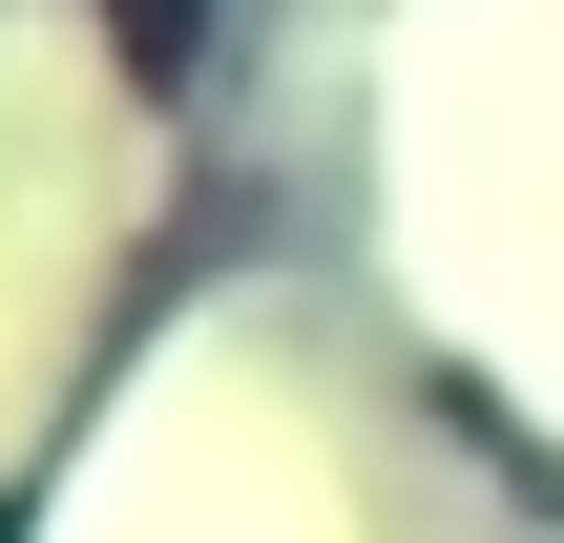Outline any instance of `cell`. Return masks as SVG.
<instances>
[{
  "label": "cell",
  "mask_w": 564,
  "mask_h": 543,
  "mask_svg": "<svg viewBox=\"0 0 564 543\" xmlns=\"http://www.w3.org/2000/svg\"><path fill=\"white\" fill-rule=\"evenodd\" d=\"M126 42H147V63H188V0H126Z\"/></svg>",
  "instance_id": "obj_1"
}]
</instances>
